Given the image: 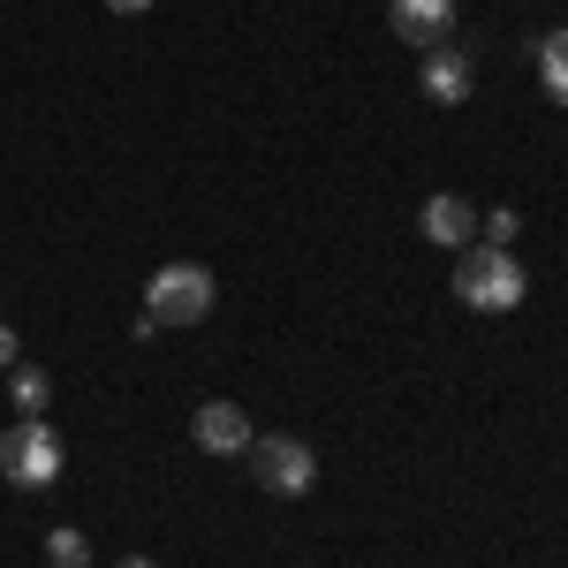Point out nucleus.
<instances>
[{
	"mask_svg": "<svg viewBox=\"0 0 568 568\" xmlns=\"http://www.w3.org/2000/svg\"><path fill=\"white\" fill-rule=\"evenodd\" d=\"M8 387H16V409H23V417H39L45 402H53V379H45L39 364H16V372H8Z\"/></svg>",
	"mask_w": 568,
	"mask_h": 568,
	"instance_id": "nucleus-10",
	"label": "nucleus"
},
{
	"mask_svg": "<svg viewBox=\"0 0 568 568\" xmlns=\"http://www.w3.org/2000/svg\"><path fill=\"white\" fill-rule=\"evenodd\" d=\"M114 568H160V561H152V554H130V561H114Z\"/></svg>",
	"mask_w": 568,
	"mask_h": 568,
	"instance_id": "nucleus-15",
	"label": "nucleus"
},
{
	"mask_svg": "<svg viewBox=\"0 0 568 568\" xmlns=\"http://www.w3.org/2000/svg\"><path fill=\"white\" fill-rule=\"evenodd\" d=\"M0 372H16V334H8V318H0Z\"/></svg>",
	"mask_w": 568,
	"mask_h": 568,
	"instance_id": "nucleus-13",
	"label": "nucleus"
},
{
	"mask_svg": "<svg viewBox=\"0 0 568 568\" xmlns=\"http://www.w3.org/2000/svg\"><path fill=\"white\" fill-rule=\"evenodd\" d=\"M538 77H546V91H554V99L568 106V23L538 39Z\"/></svg>",
	"mask_w": 568,
	"mask_h": 568,
	"instance_id": "nucleus-9",
	"label": "nucleus"
},
{
	"mask_svg": "<svg viewBox=\"0 0 568 568\" xmlns=\"http://www.w3.org/2000/svg\"><path fill=\"white\" fill-rule=\"evenodd\" d=\"M190 439L205 447V455H251V417H243V402H205L197 417H190Z\"/></svg>",
	"mask_w": 568,
	"mask_h": 568,
	"instance_id": "nucleus-7",
	"label": "nucleus"
},
{
	"mask_svg": "<svg viewBox=\"0 0 568 568\" xmlns=\"http://www.w3.org/2000/svg\"><path fill=\"white\" fill-rule=\"evenodd\" d=\"M0 478L16 485V493H45V485L61 478V433L45 417H16L0 433Z\"/></svg>",
	"mask_w": 568,
	"mask_h": 568,
	"instance_id": "nucleus-2",
	"label": "nucleus"
},
{
	"mask_svg": "<svg viewBox=\"0 0 568 568\" xmlns=\"http://www.w3.org/2000/svg\"><path fill=\"white\" fill-rule=\"evenodd\" d=\"M417 84H425L433 106H463L470 84H478V69H470V53H463V45H433V53H425V69H417Z\"/></svg>",
	"mask_w": 568,
	"mask_h": 568,
	"instance_id": "nucleus-8",
	"label": "nucleus"
},
{
	"mask_svg": "<svg viewBox=\"0 0 568 568\" xmlns=\"http://www.w3.org/2000/svg\"><path fill=\"white\" fill-rule=\"evenodd\" d=\"M417 227H425V243H439V251H470L478 243V205L455 197V190H439V197H425Z\"/></svg>",
	"mask_w": 568,
	"mask_h": 568,
	"instance_id": "nucleus-5",
	"label": "nucleus"
},
{
	"mask_svg": "<svg viewBox=\"0 0 568 568\" xmlns=\"http://www.w3.org/2000/svg\"><path fill=\"white\" fill-rule=\"evenodd\" d=\"M387 23H394V39H402V45L433 53V45H447V31H455V0H394Z\"/></svg>",
	"mask_w": 568,
	"mask_h": 568,
	"instance_id": "nucleus-6",
	"label": "nucleus"
},
{
	"mask_svg": "<svg viewBox=\"0 0 568 568\" xmlns=\"http://www.w3.org/2000/svg\"><path fill=\"white\" fill-rule=\"evenodd\" d=\"M144 311H152L160 326H197V318L213 311V273H205V265H190V258L160 265V273L144 281Z\"/></svg>",
	"mask_w": 568,
	"mask_h": 568,
	"instance_id": "nucleus-4",
	"label": "nucleus"
},
{
	"mask_svg": "<svg viewBox=\"0 0 568 568\" xmlns=\"http://www.w3.org/2000/svg\"><path fill=\"white\" fill-rule=\"evenodd\" d=\"M251 478L273 493V500H304L318 485V455H311L296 433H258L251 439Z\"/></svg>",
	"mask_w": 568,
	"mask_h": 568,
	"instance_id": "nucleus-3",
	"label": "nucleus"
},
{
	"mask_svg": "<svg viewBox=\"0 0 568 568\" xmlns=\"http://www.w3.org/2000/svg\"><path fill=\"white\" fill-rule=\"evenodd\" d=\"M45 561H53V568H84V561H91L84 530H69V524H61V530H45Z\"/></svg>",
	"mask_w": 568,
	"mask_h": 568,
	"instance_id": "nucleus-11",
	"label": "nucleus"
},
{
	"mask_svg": "<svg viewBox=\"0 0 568 568\" xmlns=\"http://www.w3.org/2000/svg\"><path fill=\"white\" fill-rule=\"evenodd\" d=\"M478 227H485V243H493V251H508L524 220H516V213H508V205H500V213H493V220H478Z\"/></svg>",
	"mask_w": 568,
	"mask_h": 568,
	"instance_id": "nucleus-12",
	"label": "nucleus"
},
{
	"mask_svg": "<svg viewBox=\"0 0 568 568\" xmlns=\"http://www.w3.org/2000/svg\"><path fill=\"white\" fill-rule=\"evenodd\" d=\"M106 8H114V16H144L152 0H106Z\"/></svg>",
	"mask_w": 568,
	"mask_h": 568,
	"instance_id": "nucleus-14",
	"label": "nucleus"
},
{
	"mask_svg": "<svg viewBox=\"0 0 568 568\" xmlns=\"http://www.w3.org/2000/svg\"><path fill=\"white\" fill-rule=\"evenodd\" d=\"M455 296L470 311H485V318H500V311H516L530 296V273L516 251H493V243H470L463 251V265H455Z\"/></svg>",
	"mask_w": 568,
	"mask_h": 568,
	"instance_id": "nucleus-1",
	"label": "nucleus"
}]
</instances>
